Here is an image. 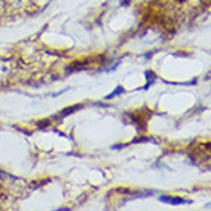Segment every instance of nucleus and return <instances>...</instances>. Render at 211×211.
I'll return each mask as SVG.
<instances>
[{
  "label": "nucleus",
  "mask_w": 211,
  "mask_h": 211,
  "mask_svg": "<svg viewBox=\"0 0 211 211\" xmlns=\"http://www.w3.org/2000/svg\"><path fill=\"white\" fill-rule=\"evenodd\" d=\"M159 201L167 202V204H173V205H181V204H190V201H185L182 197H168V196H161Z\"/></svg>",
  "instance_id": "1"
},
{
  "label": "nucleus",
  "mask_w": 211,
  "mask_h": 211,
  "mask_svg": "<svg viewBox=\"0 0 211 211\" xmlns=\"http://www.w3.org/2000/svg\"><path fill=\"white\" fill-rule=\"evenodd\" d=\"M145 78H147V84L144 86V89H148V87L152 86V83L156 80V77H155V74H153V72H150V71H148V72H145Z\"/></svg>",
  "instance_id": "2"
},
{
  "label": "nucleus",
  "mask_w": 211,
  "mask_h": 211,
  "mask_svg": "<svg viewBox=\"0 0 211 211\" xmlns=\"http://www.w3.org/2000/svg\"><path fill=\"white\" fill-rule=\"evenodd\" d=\"M123 92H124V89H123L121 86H118V87H116V89H115V90H113L110 95H107L106 98H107V99H110V98H115L116 95H120V93H123Z\"/></svg>",
  "instance_id": "3"
},
{
  "label": "nucleus",
  "mask_w": 211,
  "mask_h": 211,
  "mask_svg": "<svg viewBox=\"0 0 211 211\" xmlns=\"http://www.w3.org/2000/svg\"><path fill=\"white\" fill-rule=\"evenodd\" d=\"M80 106H75V107H67V110H64V112H61V116H66V115H69V113H72V112H75L77 109H78Z\"/></svg>",
  "instance_id": "4"
}]
</instances>
